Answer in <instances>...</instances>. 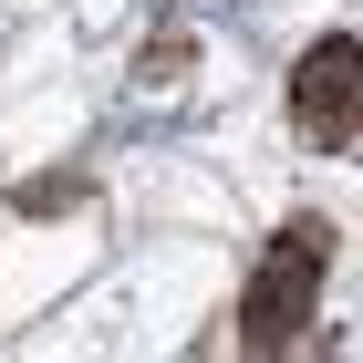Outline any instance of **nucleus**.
Wrapping results in <instances>:
<instances>
[{"label": "nucleus", "mask_w": 363, "mask_h": 363, "mask_svg": "<svg viewBox=\"0 0 363 363\" xmlns=\"http://www.w3.org/2000/svg\"><path fill=\"white\" fill-rule=\"evenodd\" d=\"M301 125L322 145H353V31H333V42L301 62Z\"/></svg>", "instance_id": "f03ea898"}, {"label": "nucleus", "mask_w": 363, "mask_h": 363, "mask_svg": "<svg viewBox=\"0 0 363 363\" xmlns=\"http://www.w3.org/2000/svg\"><path fill=\"white\" fill-rule=\"evenodd\" d=\"M322 259H333V228H322V218L280 228L270 270H259V291H250V342H291V322H301L311 291H322Z\"/></svg>", "instance_id": "f257e3e1"}]
</instances>
